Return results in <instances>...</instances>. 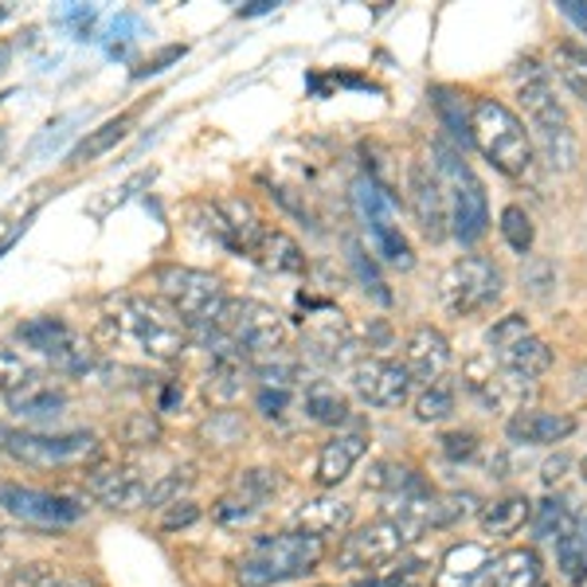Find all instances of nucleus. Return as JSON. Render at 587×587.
<instances>
[{"label": "nucleus", "instance_id": "obj_33", "mask_svg": "<svg viewBox=\"0 0 587 587\" xmlns=\"http://www.w3.org/2000/svg\"><path fill=\"white\" fill-rule=\"evenodd\" d=\"M431 102H435V110H439L442 130H447L462 149H470L474 146V126H470V115H466V107H462V98H458L455 90H447V87H435Z\"/></svg>", "mask_w": 587, "mask_h": 587}, {"label": "nucleus", "instance_id": "obj_41", "mask_svg": "<svg viewBox=\"0 0 587 587\" xmlns=\"http://www.w3.org/2000/svg\"><path fill=\"white\" fill-rule=\"evenodd\" d=\"M553 67L571 87V94L587 102V51L576 48V43H560V48L553 51Z\"/></svg>", "mask_w": 587, "mask_h": 587}, {"label": "nucleus", "instance_id": "obj_38", "mask_svg": "<svg viewBox=\"0 0 587 587\" xmlns=\"http://www.w3.org/2000/svg\"><path fill=\"white\" fill-rule=\"evenodd\" d=\"M521 290L529 294L533 302H548L556 294V267L553 259H545V255H525L521 262Z\"/></svg>", "mask_w": 587, "mask_h": 587}, {"label": "nucleus", "instance_id": "obj_7", "mask_svg": "<svg viewBox=\"0 0 587 587\" xmlns=\"http://www.w3.org/2000/svg\"><path fill=\"white\" fill-rule=\"evenodd\" d=\"M216 326L228 334V341L247 357V365L286 349V318L267 302L255 298H228L216 318Z\"/></svg>", "mask_w": 587, "mask_h": 587}, {"label": "nucleus", "instance_id": "obj_61", "mask_svg": "<svg viewBox=\"0 0 587 587\" xmlns=\"http://www.w3.org/2000/svg\"><path fill=\"white\" fill-rule=\"evenodd\" d=\"M4 17H9V4H0V20H4Z\"/></svg>", "mask_w": 587, "mask_h": 587}, {"label": "nucleus", "instance_id": "obj_40", "mask_svg": "<svg viewBox=\"0 0 587 587\" xmlns=\"http://www.w3.org/2000/svg\"><path fill=\"white\" fill-rule=\"evenodd\" d=\"M556 564H560V571L571 584L584 579V571H587V529L584 525H576V529H568L556 540Z\"/></svg>", "mask_w": 587, "mask_h": 587}, {"label": "nucleus", "instance_id": "obj_50", "mask_svg": "<svg viewBox=\"0 0 587 587\" xmlns=\"http://www.w3.org/2000/svg\"><path fill=\"white\" fill-rule=\"evenodd\" d=\"M474 506H478L474 494H447V498H442V529L455 525V521H466V517H474Z\"/></svg>", "mask_w": 587, "mask_h": 587}, {"label": "nucleus", "instance_id": "obj_48", "mask_svg": "<svg viewBox=\"0 0 587 587\" xmlns=\"http://www.w3.org/2000/svg\"><path fill=\"white\" fill-rule=\"evenodd\" d=\"M255 408H259L262 419H282L286 408H290V391H286V388H259V396H255Z\"/></svg>", "mask_w": 587, "mask_h": 587}, {"label": "nucleus", "instance_id": "obj_63", "mask_svg": "<svg viewBox=\"0 0 587 587\" xmlns=\"http://www.w3.org/2000/svg\"><path fill=\"white\" fill-rule=\"evenodd\" d=\"M584 529H587V521H584Z\"/></svg>", "mask_w": 587, "mask_h": 587}, {"label": "nucleus", "instance_id": "obj_62", "mask_svg": "<svg viewBox=\"0 0 587 587\" xmlns=\"http://www.w3.org/2000/svg\"><path fill=\"white\" fill-rule=\"evenodd\" d=\"M400 587H424V584H408V579H400Z\"/></svg>", "mask_w": 587, "mask_h": 587}, {"label": "nucleus", "instance_id": "obj_14", "mask_svg": "<svg viewBox=\"0 0 587 587\" xmlns=\"http://www.w3.org/2000/svg\"><path fill=\"white\" fill-rule=\"evenodd\" d=\"M411 384L416 380L400 360L365 357L360 365H352V391L368 408H400V404H408Z\"/></svg>", "mask_w": 587, "mask_h": 587}, {"label": "nucleus", "instance_id": "obj_39", "mask_svg": "<svg viewBox=\"0 0 587 587\" xmlns=\"http://www.w3.org/2000/svg\"><path fill=\"white\" fill-rule=\"evenodd\" d=\"M192 481H196L192 466H177V470L161 474V478L153 481V489H149L146 509H169V506H177V501H185Z\"/></svg>", "mask_w": 587, "mask_h": 587}, {"label": "nucleus", "instance_id": "obj_57", "mask_svg": "<svg viewBox=\"0 0 587 587\" xmlns=\"http://www.w3.org/2000/svg\"><path fill=\"white\" fill-rule=\"evenodd\" d=\"M270 9H275L270 0H255V4H247V9H239V12H243V17H262V12H270Z\"/></svg>", "mask_w": 587, "mask_h": 587}, {"label": "nucleus", "instance_id": "obj_6", "mask_svg": "<svg viewBox=\"0 0 587 587\" xmlns=\"http://www.w3.org/2000/svg\"><path fill=\"white\" fill-rule=\"evenodd\" d=\"M435 172H439L442 188H447V205H450V231H455L458 243H478L489 228V205H486V188L474 177V169L462 161V153L447 146H435Z\"/></svg>", "mask_w": 587, "mask_h": 587}, {"label": "nucleus", "instance_id": "obj_53", "mask_svg": "<svg viewBox=\"0 0 587 587\" xmlns=\"http://www.w3.org/2000/svg\"><path fill=\"white\" fill-rule=\"evenodd\" d=\"M43 587H98L94 579H87V576H74V571H56L51 568V576H48V584Z\"/></svg>", "mask_w": 587, "mask_h": 587}, {"label": "nucleus", "instance_id": "obj_20", "mask_svg": "<svg viewBox=\"0 0 587 587\" xmlns=\"http://www.w3.org/2000/svg\"><path fill=\"white\" fill-rule=\"evenodd\" d=\"M571 431H576V419L568 411H540V408L517 411L506 424V435L517 447H553V442L568 439Z\"/></svg>", "mask_w": 587, "mask_h": 587}, {"label": "nucleus", "instance_id": "obj_12", "mask_svg": "<svg viewBox=\"0 0 587 587\" xmlns=\"http://www.w3.org/2000/svg\"><path fill=\"white\" fill-rule=\"evenodd\" d=\"M0 514H9L20 525H36V529H67V525L82 521L87 506H79L67 494H48V489L4 481L0 486Z\"/></svg>", "mask_w": 587, "mask_h": 587}, {"label": "nucleus", "instance_id": "obj_13", "mask_svg": "<svg viewBox=\"0 0 587 587\" xmlns=\"http://www.w3.org/2000/svg\"><path fill=\"white\" fill-rule=\"evenodd\" d=\"M408 545H411L408 529L388 521V517H380V521L365 525V529H357L352 537H345L334 564H337V571H372V568L391 564Z\"/></svg>", "mask_w": 587, "mask_h": 587}, {"label": "nucleus", "instance_id": "obj_28", "mask_svg": "<svg viewBox=\"0 0 587 587\" xmlns=\"http://www.w3.org/2000/svg\"><path fill=\"white\" fill-rule=\"evenodd\" d=\"M251 255L270 270V275H302L306 270V255H302V247H298V239L286 236V231H278V228L262 231Z\"/></svg>", "mask_w": 587, "mask_h": 587}, {"label": "nucleus", "instance_id": "obj_1", "mask_svg": "<svg viewBox=\"0 0 587 587\" xmlns=\"http://www.w3.org/2000/svg\"><path fill=\"white\" fill-rule=\"evenodd\" d=\"M98 326L115 345H126V349L141 352L157 365H169V360L185 357L188 349L185 321L172 310H161L157 302L141 298V294H110Z\"/></svg>", "mask_w": 587, "mask_h": 587}, {"label": "nucleus", "instance_id": "obj_10", "mask_svg": "<svg viewBox=\"0 0 587 587\" xmlns=\"http://www.w3.org/2000/svg\"><path fill=\"white\" fill-rule=\"evenodd\" d=\"M462 388L489 411V416H517L537 396V384L509 376L489 352H478L462 365Z\"/></svg>", "mask_w": 587, "mask_h": 587}, {"label": "nucleus", "instance_id": "obj_27", "mask_svg": "<svg viewBox=\"0 0 587 587\" xmlns=\"http://www.w3.org/2000/svg\"><path fill=\"white\" fill-rule=\"evenodd\" d=\"M9 400V408H12V416H20V419H56L59 411L67 408V391L63 388H56V384H48L40 376L36 384H28V388H20V391H12V396H4Z\"/></svg>", "mask_w": 587, "mask_h": 587}, {"label": "nucleus", "instance_id": "obj_42", "mask_svg": "<svg viewBox=\"0 0 587 587\" xmlns=\"http://www.w3.org/2000/svg\"><path fill=\"white\" fill-rule=\"evenodd\" d=\"M501 239H506L509 247H514L517 255H529L533 251V236H537V228H533V216L525 212L521 205H509L506 212H501Z\"/></svg>", "mask_w": 587, "mask_h": 587}, {"label": "nucleus", "instance_id": "obj_22", "mask_svg": "<svg viewBox=\"0 0 587 587\" xmlns=\"http://www.w3.org/2000/svg\"><path fill=\"white\" fill-rule=\"evenodd\" d=\"M290 525L298 533H310V537H337L352 525V506L341 498H310L294 509Z\"/></svg>", "mask_w": 587, "mask_h": 587}, {"label": "nucleus", "instance_id": "obj_44", "mask_svg": "<svg viewBox=\"0 0 587 587\" xmlns=\"http://www.w3.org/2000/svg\"><path fill=\"white\" fill-rule=\"evenodd\" d=\"M40 380V372H36L32 365H28L24 357H20L17 349H9V345H0V391L4 396H12V391L28 388V384Z\"/></svg>", "mask_w": 587, "mask_h": 587}, {"label": "nucleus", "instance_id": "obj_19", "mask_svg": "<svg viewBox=\"0 0 587 587\" xmlns=\"http://www.w3.org/2000/svg\"><path fill=\"white\" fill-rule=\"evenodd\" d=\"M404 368L419 384L442 380L450 368V341L435 326H416L404 341Z\"/></svg>", "mask_w": 587, "mask_h": 587}, {"label": "nucleus", "instance_id": "obj_43", "mask_svg": "<svg viewBox=\"0 0 587 587\" xmlns=\"http://www.w3.org/2000/svg\"><path fill=\"white\" fill-rule=\"evenodd\" d=\"M533 329H529V321H525V314H506V318H498L494 326L486 329V349H489V357H498V352H506V349H514L517 341H525Z\"/></svg>", "mask_w": 587, "mask_h": 587}, {"label": "nucleus", "instance_id": "obj_51", "mask_svg": "<svg viewBox=\"0 0 587 587\" xmlns=\"http://www.w3.org/2000/svg\"><path fill=\"white\" fill-rule=\"evenodd\" d=\"M172 59H185V43H169V48H161V51H157L153 59H149L146 67H138V71H133V79H146V74H157V71H165V67H169Z\"/></svg>", "mask_w": 587, "mask_h": 587}, {"label": "nucleus", "instance_id": "obj_36", "mask_svg": "<svg viewBox=\"0 0 587 587\" xmlns=\"http://www.w3.org/2000/svg\"><path fill=\"white\" fill-rule=\"evenodd\" d=\"M251 372L262 380V388H286L290 391L294 384L302 380V360L290 357V352H270V357L255 360Z\"/></svg>", "mask_w": 587, "mask_h": 587}, {"label": "nucleus", "instance_id": "obj_55", "mask_svg": "<svg viewBox=\"0 0 587 587\" xmlns=\"http://www.w3.org/2000/svg\"><path fill=\"white\" fill-rule=\"evenodd\" d=\"M180 400H185V388H180V384H165V391H161V411L177 408Z\"/></svg>", "mask_w": 587, "mask_h": 587}, {"label": "nucleus", "instance_id": "obj_5", "mask_svg": "<svg viewBox=\"0 0 587 587\" xmlns=\"http://www.w3.org/2000/svg\"><path fill=\"white\" fill-rule=\"evenodd\" d=\"M153 286H157V298L185 321V329L200 326H212L220 318L228 294H223V282L208 270H196V267H180V262H165V267L153 270Z\"/></svg>", "mask_w": 587, "mask_h": 587}, {"label": "nucleus", "instance_id": "obj_17", "mask_svg": "<svg viewBox=\"0 0 587 587\" xmlns=\"http://www.w3.org/2000/svg\"><path fill=\"white\" fill-rule=\"evenodd\" d=\"M411 212H416L419 228H424V236L431 239V243H439V239H447V223H450V205H447V188H442L439 172L424 169V165H416L411 169Z\"/></svg>", "mask_w": 587, "mask_h": 587}, {"label": "nucleus", "instance_id": "obj_35", "mask_svg": "<svg viewBox=\"0 0 587 587\" xmlns=\"http://www.w3.org/2000/svg\"><path fill=\"white\" fill-rule=\"evenodd\" d=\"M455 384L442 376L435 384H424V391L416 396V419L419 424H442V419L455 416Z\"/></svg>", "mask_w": 587, "mask_h": 587}, {"label": "nucleus", "instance_id": "obj_60", "mask_svg": "<svg viewBox=\"0 0 587 587\" xmlns=\"http://www.w3.org/2000/svg\"><path fill=\"white\" fill-rule=\"evenodd\" d=\"M579 478L587 481V455H584V462H579Z\"/></svg>", "mask_w": 587, "mask_h": 587}, {"label": "nucleus", "instance_id": "obj_59", "mask_svg": "<svg viewBox=\"0 0 587 587\" xmlns=\"http://www.w3.org/2000/svg\"><path fill=\"white\" fill-rule=\"evenodd\" d=\"M4 153H9V133L0 130V161H4Z\"/></svg>", "mask_w": 587, "mask_h": 587}, {"label": "nucleus", "instance_id": "obj_58", "mask_svg": "<svg viewBox=\"0 0 587 587\" xmlns=\"http://www.w3.org/2000/svg\"><path fill=\"white\" fill-rule=\"evenodd\" d=\"M9 59H12V43H0V71L9 67Z\"/></svg>", "mask_w": 587, "mask_h": 587}, {"label": "nucleus", "instance_id": "obj_34", "mask_svg": "<svg viewBox=\"0 0 587 587\" xmlns=\"http://www.w3.org/2000/svg\"><path fill=\"white\" fill-rule=\"evenodd\" d=\"M576 525L579 517L571 514L568 498H545L540 506H533V533H537V540H560Z\"/></svg>", "mask_w": 587, "mask_h": 587}, {"label": "nucleus", "instance_id": "obj_8", "mask_svg": "<svg viewBox=\"0 0 587 587\" xmlns=\"http://www.w3.org/2000/svg\"><path fill=\"white\" fill-rule=\"evenodd\" d=\"M17 341L24 345V349L40 352L43 360H51V365L67 376H90L98 368V357H94V349H90L87 337L74 334L63 318H51V314L20 321Z\"/></svg>", "mask_w": 587, "mask_h": 587}, {"label": "nucleus", "instance_id": "obj_37", "mask_svg": "<svg viewBox=\"0 0 587 587\" xmlns=\"http://www.w3.org/2000/svg\"><path fill=\"white\" fill-rule=\"evenodd\" d=\"M247 435V424L239 411L223 408V411H212V416L200 424V439H205V447H236V442H243Z\"/></svg>", "mask_w": 587, "mask_h": 587}, {"label": "nucleus", "instance_id": "obj_2", "mask_svg": "<svg viewBox=\"0 0 587 587\" xmlns=\"http://www.w3.org/2000/svg\"><path fill=\"white\" fill-rule=\"evenodd\" d=\"M514 90H517V102H521V110H525L533 141L540 146L545 161L553 165V169L568 172L571 165H576L579 149H576L571 122H568V110H564V102L556 98L553 74H548L537 59H521V63L514 67Z\"/></svg>", "mask_w": 587, "mask_h": 587}, {"label": "nucleus", "instance_id": "obj_18", "mask_svg": "<svg viewBox=\"0 0 587 587\" xmlns=\"http://www.w3.org/2000/svg\"><path fill=\"white\" fill-rule=\"evenodd\" d=\"M360 205H365V220H368V231H372V243L376 251L384 255V262H391V267L400 270H411L416 267V255H411L408 239L396 231V223L388 220V205L391 200H384L380 192H376L372 185H360Z\"/></svg>", "mask_w": 587, "mask_h": 587}, {"label": "nucleus", "instance_id": "obj_3", "mask_svg": "<svg viewBox=\"0 0 587 587\" xmlns=\"http://www.w3.org/2000/svg\"><path fill=\"white\" fill-rule=\"evenodd\" d=\"M326 556V540L310 533H278V537H255L247 556L239 560V587H275L290 579L310 576Z\"/></svg>", "mask_w": 587, "mask_h": 587}, {"label": "nucleus", "instance_id": "obj_47", "mask_svg": "<svg viewBox=\"0 0 587 587\" xmlns=\"http://www.w3.org/2000/svg\"><path fill=\"white\" fill-rule=\"evenodd\" d=\"M200 521V506L196 501H177V506H169V509H161V529L165 533H177V529H188V525H196Z\"/></svg>", "mask_w": 587, "mask_h": 587}, {"label": "nucleus", "instance_id": "obj_30", "mask_svg": "<svg viewBox=\"0 0 587 587\" xmlns=\"http://www.w3.org/2000/svg\"><path fill=\"white\" fill-rule=\"evenodd\" d=\"M130 133V118H110V122H102L98 130H90L82 141H74L71 146V153H67V169H79V165H87V161H94V157H102V153H110V149L118 146V141Z\"/></svg>", "mask_w": 587, "mask_h": 587}, {"label": "nucleus", "instance_id": "obj_21", "mask_svg": "<svg viewBox=\"0 0 587 587\" xmlns=\"http://www.w3.org/2000/svg\"><path fill=\"white\" fill-rule=\"evenodd\" d=\"M365 455H368V427L365 424L349 427V431H337L318 455V481L326 489L341 486V481L352 474V466H357Z\"/></svg>", "mask_w": 587, "mask_h": 587}, {"label": "nucleus", "instance_id": "obj_26", "mask_svg": "<svg viewBox=\"0 0 587 587\" xmlns=\"http://www.w3.org/2000/svg\"><path fill=\"white\" fill-rule=\"evenodd\" d=\"M278 489H282L278 470H270V466H251V470H243L236 481H231V489L223 494V498H231L236 506L251 509V514L259 517L262 509H267L270 501L278 498Z\"/></svg>", "mask_w": 587, "mask_h": 587}, {"label": "nucleus", "instance_id": "obj_23", "mask_svg": "<svg viewBox=\"0 0 587 587\" xmlns=\"http://www.w3.org/2000/svg\"><path fill=\"white\" fill-rule=\"evenodd\" d=\"M494 556L486 553V545H455L439 564V584L435 587H474L486 579Z\"/></svg>", "mask_w": 587, "mask_h": 587}, {"label": "nucleus", "instance_id": "obj_32", "mask_svg": "<svg viewBox=\"0 0 587 587\" xmlns=\"http://www.w3.org/2000/svg\"><path fill=\"white\" fill-rule=\"evenodd\" d=\"M306 416L321 427H341V424H349V404H345V396L334 384L318 380L306 391Z\"/></svg>", "mask_w": 587, "mask_h": 587}, {"label": "nucleus", "instance_id": "obj_56", "mask_svg": "<svg viewBox=\"0 0 587 587\" xmlns=\"http://www.w3.org/2000/svg\"><path fill=\"white\" fill-rule=\"evenodd\" d=\"M571 391H576V396H587V365L571 368Z\"/></svg>", "mask_w": 587, "mask_h": 587}, {"label": "nucleus", "instance_id": "obj_4", "mask_svg": "<svg viewBox=\"0 0 587 587\" xmlns=\"http://www.w3.org/2000/svg\"><path fill=\"white\" fill-rule=\"evenodd\" d=\"M470 126H474V146L481 149L494 169L506 177H529L533 172V133L525 122L498 98H474L470 107Z\"/></svg>", "mask_w": 587, "mask_h": 587}, {"label": "nucleus", "instance_id": "obj_15", "mask_svg": "<svg viewBox=\"0 0 587 587\" xmlns=\"http://www.w3.org/2000/svg\"><path fill=\"white\" fill-rule=\"evenodd\" d=\"M153 481L138 466H98L87 474V498L107 509H146Z\"/></svg>", "mask_w": 587, "mask_h": 587}, {"label": "nucleus", "instance_id": "obj_24", "mask_svg": "<svg viewBox=\"0 0 587 587\" xmlns=\"http://www.w3.org/2000/svg\"><path fill=\"white\" fill-rule=\"evenodd\" d=\"M529 521H533V501L525 498V494H506V498L481 506V514H478L481 533L494 537V540L517 537V533H521Z\"/></svg>", "mask_w": 587, "mask_h": 587}, {"label": "nucleus", "instance_id": "obj_31", "mask_svg": "<svg viewBox=\"0 0 587 587\" xmlns=\"http://www.w3.org/2000/svg\"><path fill=\"white\" fill-rule=\"evenodd\" d=\"M247 360L243 357H212V368H208V396L220 404H231L243 396V384H247Z\"/></svg>", "mask_w": 587, "mask_h": 587}, {"label": "nucleus", "instance_id": "obj_49", "mask_svg": "<svg viewBox=\"0 0 587 587\" xmlns=\"http://www.w3.org/2000/svg\"><path fill=\"white\" fill-rule=\"evenodd\" d=\"M439 447H442V455L447 458H474L478 455V435L474 431H450V435H442L439 439Z\"/></svg>", "mask_w": 587, "mask_h": 587}, {"label": "nucleus", "instance_id": "obj_52", "mask_svg": "<svg viewBox=\"0 0 587 587\" xmlns=\"http://www.w3.org/2000/svg\"><path fill=\"white\" fill-rule=\"evenodd\" d=\"M571 466V458L568 455H556V458H548L545 466H540V478H545V486H556V481L564 478V470Z\"/></svg>", "mask_w": 587, "mask_h": 587}, {"label": "nucleus", "instance_id": "obj_16", "mask_svg": "<svg viewBox=\"0 0 587 587\" xmlns=\"http://www.w3.org/2000/svg\"><path fill=\"white\" fill-rule=\"evenodd\" d=\"M357 352H360V341L341 314H321V321H314L310 334H306V357L318 360L321 368L360 365Z\"/></svg>", "mask_w": 587, "mask_h": 587}, {"label": "nucleus", "instance_id": "obj_25", "mask_svg": "<svg viewBox=\"0 0 587 587\" xmlns=\"http://www.w3.org/2000/svg\"><path fill=\"white\" fill-rule=\"evenodd\" d=\"M540 584V556L533 548H509L494 556L481 587H537Z\"/></svg>", "mask_w": 587, "mask_h": 587}, {"label": "nucleus", "instance_id": "obj_54", "mask_svg": "<svg viewBox=\"0 0 587 587\" xmlns=\"http://www.w3.org/2000/svg\"><path fill=\"white\" fill-rule=\"evenodd\" d=\"M560 12L579 28V32H587V4L584 0H560Z\"/></svg>", "mask_w": 587, "mask_h": 587}, {"label": "nucleus", "instance_id": "obj_9", "mask_svg": "<svg viewBox=\"0 0 587 587\" xmlns=\"http://www.w3.org/2000/svg\"><path fill=\"white\" fill-rule=\"evenodd\" d=\"M498 298H501V270L489 259H478V255H466V259L450 262L439 275V302L455 318L489 310Z\"/></svg>", "mask_w": 587, "mask_h": 587}, {"label": "nucleus", "instance_id": "obj_45", "mask_svg": "<svg viewBox=\"0 0 587 587\" xmlns=\"http://www.w3.org/2000/svg\"><path fill=\"white\" fill-rule=\"evenodd\" d=\"M349 262H352V267H357V275H360V282H365V290L372 294V298H376V302H380V306H388V302H391L388 286H384L380 270L372 267V259H368L365 247H360L357 239H349Z\"/></svg>", "mask_w": 587, "mask_h": 587}, {"label": "nucleus", "instance_id": "obj_46", "mask_svg": "<svg viewBox=\"0 0 587 587\" xmlns=\"http://www.w3.org/2000/svg\"><path fill=\"white\" fill-rule=\"evenodd\" d=\"M122 439L130 447H157V439H161V419L153 411H133L122 424Z\"/></svg>", "mask_w": 587, "mask_h": 587}, {"label": "nucleus", "instance_id": "obj_11", "mask_svg": "<svg viewBox=\"0 0 587 587\" xmlns=\"http://www.w3.org/2000/svg\"><path fill=\"white\" fill-rule=\"evenodd\" d=\"M0 450L28 466H67L94 455L98 439L90 431L43 435V431H17V427L0 424Z\"/></svg>", "mask_w": 587, "mask_h": 587}, {"label": "nucleus", "instance_id": "obj_29", "mask_svg": "<svg viewBox=\"0 0 587 587\" xmlns=\"http://www.w3.org/2000/svg\"><path fill=\"white\" fill-rule=\"evenodd\" d=\"M498 360L501 368H506L509 376H517V380H529V384H537L540 376L553 368V349H548V341H540L537 334H529L525 341H517L514 349H506V352H498Z\"/></svg>", "mask_w": 587, "mask_h": 587}]
</instances>
